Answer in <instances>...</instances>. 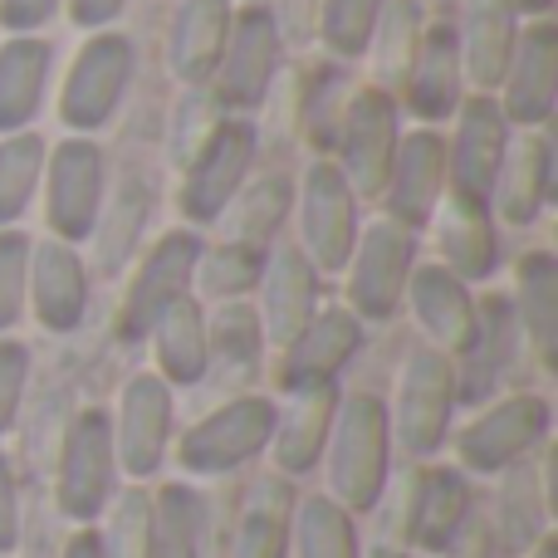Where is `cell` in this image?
Here are the masks:
<instances>
[{
	"instance_id": "cell-3",
	"label": "cell",
	"mask_w": 558,
	"mask_h": 558,
	"mask_svg": "<svg viewBox=\"0 0 558 558\" xmlns=\"http://www.w3.org/2000/svg\"><path fill=\"white\" fill-rule=\"evenodd\" d=\"M416 270V235L407 226L387 221H363L357 226L353 255L343 265V308L357 318V324H392L402 314V294L407 279Z\"/></svg>"
},
{
	"instance_id": "cell-39",
	"label": "cell",
	"mask_w": 558,
	"mask_h": 558,
	"mask_svg": "<svg viewBox=\"0 0 558 558\" xmlns=\"http://www.w3.org/2000/svg\"><path fill=\"white\" fill-rule=\"evenodd\" d=\"M426 29V15H422V0H387L383 5V20H377V35L367 45V59H373V84L387 88L397 98L407 78V64L416 54V39Z\"/></svg>"
},
{
	"instance_id": "cell-9",
	"label": "cell",
	"mask_w": 558,
	"mask_h": 558,
	"mask_svg": "<svg viewBox=\"0 0 558 558\" xmlns=\"http://www.w3.org/2000/svg\"><path fill=\"white\" fill-rule=\"evenodd\" d=\"M39 196H45V231L54 235V241L84 245L88 235H94V221L108 196L104 147H98L94 137H59L45 153Z\"/></svg>"
},
{
	"instance_id": "cell-22",
	"label": "cell",
	"mask_w": 558,
	"mask_h": 558,
	"mask_svg": "<svg viewBox=\"0 0 558 558\" xmlns=\"http://www.w3.org/2000/svg\"><path fill=\"white\" fill-rule=\"evenodd\" d=\"M554 202V143L544 133H514L505 147V162L485 196L495 226L530 231Z\"/></svg>"
},
{
	"instance_id": "cell-41",
	"label": "cell",
	"mask_w": 558,
	"mask_h": 558,
	"mask_svg": "<svg viewBox=\"0 0 558 558\" xmlns=\"http://www.w3.org/2000/svg\"><path fill=\"white\" fill-rule=\"evenodd\" d=\"M45 153L49 143L29 128V133L0 137V231L20 226L29 202L39 196V177H45Z\"/></svg>"
},
{
	"instance_id": "cell-30",
	"label": "cell",
	"mask_w": 558,
	"mask_h": 558,
	"mask_svg": "<svg viewBox=\"0 0 558 558\" xmlns=\"http://www.w3.org/2000/svg\"><path fill=\"white\" fill-rule=\"evenodd\" d=\"M49 69H54V45L39 35H5L0 45V137L29 133L45 113Z\"/></svg>"
},
{
	"instance_id": "cell-33",
	"label": "cell",
	"mask_w": 558,
	"mask_h": 558,
	"mask_svg": "<svg viewBox=\"0 0 558 558\" xmlns=\"http://www.w3.org/2000/svg\"><path fill=\"white\" fill-rule=\"evenodd\" d=\"M153 348L157 377L167 387H196L206 377V304L196 294L177 299L143 338Z\"/></svg>"
},
{
	"instance_id": "cell-12",
	"label": "cell",
	"mask_w": 558,
	"mask_h": 558,
	"mask_svg": "<svg viewBox=\"0 0 558 558\" xmlns=\"http://www.w3.org/2000/svg\"><path fill=\"white\" fill-rule=\"evenodd\" d=\"M118 485V456H113V426L104 407H88L69 422L64 446H59V481L54 500L59 514L74 524H94L113 505Z\"/></svg>"
},
{
	"instance_id": "cell-10",
	"label": "cell",
	"mask_w": 558,
	"mask_h": 558,
	"mask_svg": "<svg viewBox=\"0 0 558 558\" xmlns=\"http://www.w3.org/2000/svg\"><path fill=\"white\" fill-rule=\"evenodd\" d=\"M279 407L260 392L226 397L216 412H206L196 426H186L177 441V465L186 475H231L260 451H270Z\"/></svg>"
},
{
	"instance_id": "cell-28",
	"label": "cell",
	"mask_w": 558,
	"mask_h": 558,
	"mask_svg": "<svg viewBox=\"0 0 558 558\" xmlns=\"http://www.w3.org/2000/svg\"><path fill=\"white\" fill-rule=\"evenodd\" d=\"M231 0H182L167 29V74L182 88H206L216 74V59L231 35Z\"/></svg>"
},
{
	"instance_id": "cell-29",
	"label": "cell",
	"mask_w": 558,
	"mask_h": 558,
	"mask_svg": "<svg viewBox=\"0 0 558 558\" xmlns=\"http://www.w3.org/2000/svg\"><path fill=\"white\" fill-rule=\"evenodd\" d=\"M514 39H520V15L505 0H465L456 45H461V69L471 94H495L505 84Z\"/></svg>"
},
{
	"instance_id": "cell-43",
	"label": "cell",
	"mask_w": 558,
	"mask_h": 558,
	"mask_svg": "<svg viewBox=\"0 0 558 558\" xmlns=\"http://www.w3.org/2000/svg\"><path fill=\"white\" fill-rule=\"evenodd\" d=\"M226 118L231 113L221 108V98H216L211 88H182L172 118H167V157H172L177 172H182V167L192 162L216 133H221Z\"/></svg>"
},
{
	"instance_id": "cell-18",
	"label": "cell",
	"mask_w": 558,
	"mask_h": 558,
	"mask_svg": "<svg viewBox=\"0 0 558 558\" xmlns=\"http://www.w3.org/2000/svg\"><path fill=\"white\" fill-rule=\"evenodd\" d=\"M446 196V137L441 128H402L392 153V172L377 196L387 221L407 226V231H426Z\"/></svg>"
},
{
	"instance_id": "cell-32",
	"label": "cell",
	"mask_w": 558,
	"mask_h": 558,
	"mask_svg": "<svg viewBox=\"0 0 558 558\" xmlns=\"http://www.w3.org/2000/svg\"><path fill=\"white\" fill-rule=\"evenodd\" d=\"M147 216H153V192H147L143 177H133V182H123L118 192L104 196V211H98L94 221V235H88V270L118 279L128 275V265L137 260V251H143V231H147Z\"/></svg>"
},
{
	"instance_id": "cell-44",
	"label": "cell",
	"mask_w": 558,
	"mask_h": 558,
	"mask_svg": "<svg viewBox=\"0 0 558 558\" xmlns=\"http://www.w3.org/2000/svg\"><path fill=\"white\" fill-rule=\"evenodd\" d=\"M338 74H343L338 64L314 69L304 84V98H299V113H294L299 133L308 137V147H314L318 157H328V147H333L338 113H343V98H348V88H338Z\"/></svg>"
},
{
	"instance_id": "cell-1",
	"label": "cell",
	"mask_w": 558,
	"mask_h": 558,
	"mask_svg": "<svg viewBox=\"0 0 558 558\" xmlns=\"http://www.w3.org/2000/svg\"><path fill=\"white\" fill-rule=\"evenodd\" d=\"M324 465H328V500H338L348 514H363L383 500L387 471H392V426H387L383 397L373 392L338 397Z\"/></svg>"
},
{
	"instance_id": "cell-5",
	"label": "cell",
	"mask_w": 558,
	"mask_h": 558,
	"mask_svg": "<svg viewBox=\"0 0 558 558\" xmlns=\"http://www.w3.org/2000/svg\"><path fill=\"white\" fill-rule=\"evenodd\" d=\"M357 196L333 167V157H314L294 182V245L324 279H338L357 241Z\"/></svg>"
},
{
	"instance_id": "cell-4",
	"label": "cell",
	"mask_w": 558,
	"mask_h": 558,
	"mask_svg": "<svg viewBox=\"0 0 558 558\" xmlns=\"http://www.w3.org/2000/svg\"><path fill=\"white\" fill-rule=\"evenodd\" d=\"M397 137H402V108H397V98L377 84L348 88L328 157H333V167L343 172V182L353 186L357 202H377V196H383L387 172H392Z\"/></svg>"
},
{
	"instance_id": "cell-31",
	"label": "cell",
	"mask_w": 558,
	"mask_h": 558,
	"mask_svg": "<svg viewBox=\"0 0 558 558\" xmlns=\"http://www.w3.org/2000/svg\"><path fill=\"white\" fill-rule=\"evenodd\" d=\"M333 412H338V387L284 392V412H275V436H270L279 475H304L324 461L328 432H333Z\"/></svg>"
},
{
	"instance_id": "cell-15",
	"label": "cell",
	"mask_w": 558,
	"mask_h": 558,
	"mask_svg": "<svg viewBox=\"0 0 558 558\" xmlns=\"http://www.w3.org/2000/svg\"><path fill=\"white\" fill-rule=\"evenodd\" d=\"M544 432H549V402L534 392H510L456 436V456L471 475H500L520 465L544 441Z\"/></svg>"
},
{
	"instance_id": "cell-37",
	"label": "cell",
	"mask_w": 558,
	"mask_h": 558,
	"mask_svg": "<svg viewBox=\"0 0 558 558\" xmlns=\"http://www.w3.org/2000/svg\"><path fill=\"white\" fill-rule=\"evenodd\" d=\"M265 255L260 245L245 241H202V255H196V275H192V294L202 304H235V299H251L255 284L265 275Z\"/></svg>"
},
{
	"instance_id": "cell-42",
	"label": "cell",
	"mask_w": 558,
	"mask_h": 558,
	"mask_svg": "<svg viewBox=\"0 0 558 558\" xmlns=\"http://www.w3.org/2000/svg\"><path fill=\"white\" fill-rule=\"evenodd\" d=\"M289 539H294L299 558H357L353 514L338 500H328V495H314V500L299 505L294 524H289Z\"/></svg>"
},
{
	"instance_id": "cell-26",
	"label": "cell",
	"mask_w": 558,
	"mask_h": 558,
	"mask_svg": "<svg viewBox=\"0 0 558 558\" xmlns=\"http://www.w3.org/2000/svg\"><path fill=\"white\" fill-rule=\"evenodd\" d=\"M265 348L270 343H265L260 314H255L251 299L211 304V314H206V377H211L226 397L251 392V383L260 377Z\"/></svg>"
},
{
	"instance_id": "cell-16",
	"label": "cell",
	"mask_w": 558,
	"mask_h": 558,
	"mask_svg": "<svg viewBox=\"0 0 558 558\" xmlns=\"http://www.w3.org/2000/svg\"><path fill=\"white\" fill-rule=\"evenodd\" d=\"M495 104H500L505 123L514 133H544L549 128V118L558 108V25L554 20L520 25L505 84L495 88Z\"/></svg>"
},
{
	"instance_id": "cell-11",
	"label": "cell",
	"mask_w": 558,
	"mask_h": 558,
	"mask_svg": "<svg viewBox=\"0 0 558 558\" xmlns=\"http://www.w3.org/2000/svg\"><path fill=\"white\" fill-rule=\"evenodd\" d=\"M202 231H162L133 265H128V284H123V304H118V338L123 343H143L147 328L192 294V275H196V255H202Z\"/></svg>"
},
{
	"instance_id": "cell-20",
	"label": "cell",
	"mask_w": 558,
	"mask_h": 558,
	"mask_svg": "<svg viewBox=\"0 0 558 558\" xmlns=\"http://www.w3.org/2000/svg\"><path fill=\"white\" fill-rule=\"evenodd\" d=\"M172 387L157 373L128 377L123 397H118V416H108L118 471L133 475V481H147V475L162 471L167 441H172Z\"/></svg>"
},
{
	"instance_id": "cell-23",
	"label": "cell",
	"mask_w": 558,
	"mask_h": 558,
	"mask_svg": "<svg viewBox=\"0 0 558 558\" xmlns=\"http://www.w3.org/2000/svg\"><path fill=\"white\" fill-rule=\"evenodd\" d=\"M426 231L436 235V265L451 270L456 279H465L471 289L500 270V226H495L485 202L446 192Z\"/></svg>"
},
{
	"instance_id": "cell-51",
	"label": "cell",
	"mask_w": 558,
	"mask_h": 558,
	"mask_svg": "<svg viewBox=\"0 0 558 558\" xmlns=\"http://www.w3.org/2000/svg\"><path fill=\"white\" fill-rule=\"evenodd\" d=\"M64 558H108V554H104V539H98L94 530H78L74 539L64 544Z\"/></svg>"
},
{
	"instance_id": "cell-14",
	"label": "cell",
	"mask_w": 558,
	"mask_h": 558,
	"mask_svg": "<svg viewBox=\"0 0 558 558\" xmlns=\"http://www.w3.org/2000/svg\"><path fill=\"white\" fill-rule=\"evenodd\" d=\"M441 137H446V192L485 202L495 186V172L505 162V147L514 137L495 94H465L461 108L451 113V133Z\"/></svg>"
},
{
	"instance_id": "cell-53",
	"label": "cell",
	"mask_w": 558,
	"mask_h": 558,
	"mask_svg": "<svg viewBox=\"0 0 558 558\" xmlns=\"http://www.w3.org/2000/svg\"><path fill=\"white\" fill-rule=\"evenodd\" d=\"M422 5H436V0H422Z\"/></svg>"
},
{
	"instance_id": "cell-48",
	"label": "cell",
	"mask_w": 558,
	"mask_h": 558,
	"mask_svg": "<svg viewBox=\"0 0 558 558\" xmlns=\"http://www.w3.org/2000/svg\"><path fill=\"white\" fill-rule=\"evenodd\" d=\"M64 10V0H0V29L5 35H39Z\"/></svg>"
},
{
	"instance_id": "cell-8",
	"label": "cell",
	"mask_w": 558,
	"mask_h": 558,
	"mask_svg": "<svg viewBox=\"0 0 558 558\" xmlns=\"http://www.w3.org/2000/svg\"><path fill=\"white\" fill-rule=\"evenodd\" d=\"M456 373L451 357L436 353V348L416 343L412 353L397 367V402L387 412V426H392V441H402L407 456L426 461L446 446L451 436V412H456Z\"/></svg>"
},
{
	"instance_id": "cell-34",
	"label": "cell",
	"mask_w": 558,
	"mask_h": 558,
	"mask_svg": "<svg viewBox=\"0 0 558 558\" xmlns=\"http://www.w3.org/2000/svg\"><path fill=\"white\" fill-rule=\"evenodd\" d=\"M514 318H520L524 348L554 367L558 357V260L549 251H524L514 265Z\"/></svg>"
},
{
	"instance_id": "cell-38",
	"label": "cell",
	"mask_w": 558,
	"mask_h": 558,
	"mask_svg": "<svg viewBox=\"0 0 558 558\" xmlns=\"http://www.w3.org/2000/svg\"><path fill=\"white\" fill-rule=\"evenodd\" d=\"M289 554V485L255 481L231 534V558H284Z\"/></svg>"
},
{
	"instance_id": "cell-2",
	"label": "cell",
	"mask_w": 558,
	"mask_h": 558,
	"mask_svg": "<svg viewBox=\"0 0 558 558\" xmlns=\"http://www.w3.org/2000/svg\"><path fill=\"white\" fill-rule=\"evenodd\" d=\"M137 78V45L118 29H98L69 59L64 84L54 98V118L69 137H94L118 118L128 88Z\"/></svg>"
},
{
	"instance_id": "cell-50",
	"label": "cell",
	"mask_w": 558,
	"mask_h": 558,
	"mask_svg": "<svg viewBox=\"0 0 558 558\" xmlns=\"http://www.w3.org/2000/svg\"><path fill=\"white\" fill-rule=\"evenodd\" d=\"M123 10H128V0H64L69 25L88 29V35H98V29H113Z\"/></svg>"
},
{
	"instance_id": "cell-35",
	"label": "cell",
	"mask_w": 558,
	"mask_h": 558,
	"mask_svg": "<svg viewBox=\"0 0 558 558\" xmlns=\"http://www.w3.org/2000/svg\"><path fill=\"white\" fill-rule=\"evenodd\" d=\"M289 216H294V177L265 172L255 182H245L241 196L226 206V216L216 221V235L270 251V245H279V231H284Z\"/></svg>"
},
{
	"instance_id": "cell-21",
	"label": "cell",
	"mask_w": 558,
	"mask_h": 558,
	"mask_svg": "<svg viewBox=\"0 0 558 558\" xmlns=\"http://www.w3.org/2000/svg\"><path fill=\"white\" fill-rule=\"evenodd\" d=\"M363 348V324L343 304H318V314L279 348L275 383L279 392H304V387H338L343 367Z\"/></svg>"
},
{
	"instance_id": "cell-47",
	"label": "cell",
	"mask_w": 558,
	"mask_h": 558,
	"mask_svg": "<svg viewBox=\"0 0 558 558\" xmlns=\"http://www.w3.org/2000/svg\"><path fill=\"white\" fill-rule=\"evenodd\" d=\"M29 387V348L15 333H0V436L15 426Z\"/></svg>"
},
{
	"instance_id": "cell-45",
	"label": "cell",
	"mask_w": 558,
	"mask_h": 558,
	"mask_svg": "<svg viewBox=\"0 0 558 558\" xmlns=\"http://www.w3.org/2000/svg\"><path fill=\"white\" fill-rule=\"evenodd\" d=\"M98 539L108 558H153V500L143 490H128L108 520V534Z\"/></svg>"
},
{
	"instance_id": "cell-17",
	"label": "cell",
	"mask_w": 558,
	"mask_h": 558,
	"mask_svg": "<svg viewBox=\"0 0 558 558\" xmlns=\"http://www.w3.org/2000/svg\"><path fill=\"white\" fill-rule=\"evenodd\" d=\"M88 299H94V270L84 260V245L54 235L29 245L25 314H35L45 333H78L88 318Z\"/></svg>"
},
{
	"instance_id": "cell-36",
	"label": "cell",
	"mask_w": 558,
	"mask_h": 558,
	"mask_svg": "<svg viewBox=\"0 0 558 558\" xmlns=\"http://www.w3.org/2000/svg\"><path fill=\"white\" fill-rule=\"evenodd\" d=\"M211 534V500L196 485H162L153 495V558H202Z\"/></svg>"
},
{
	"instance_id": "cell-13",
	"label": "cell",
	"mask_w": 558,
	"mask_h": 558,
	"mask_svg": "<svg viewBox=\"0 0 558 558\" xmlns=\"http://www.w3.org/2000/svg\"><path fill=\"white\" fill-rule=\"evenodd\" d=\"M520 353H524V333H520L510 294H475V328L461 353L451 357L456 402H465V407L490 402L510 383Z\"/></svg>"
},
{
	"instance_id": "cell-40",
	"label": "cell",
	"mask_w": 558,
	"mask_h": 558,
	"mask_svg": "<svg viewBox=\"0 0 558 558\" xmlns=\"http://www.w3.org/2000/svg\"><path fill=\"white\" fill-rule=\"evenodd\" d=\"M387 0H314V39L333 64H353L367 54Z\"/></svg>"
},
{
	"instance_id": "cell-54",
	"label": "cell",
	"mask_w": 558,
	"mask_h": 558,
	"mask_svg": "<svg viewBox=\"0 0 558 558\" xmlns=\"http://www.w3.org/2000/svg\"><path fill=\"white\" fill-rule=\"evenodd\" d=\"M392 558H407V554H392Z\"/></svg>"
},
{
	"instance_id": "cell-49",
	"label": "cell",
	"mask_w": 558,
	"mask_h": 558,
	"mask_svg": "<svg viewBox=\"0 0 558 558\" xmlns=\"http://www.w3.org/2000/svg\"><path fill=\"white\" fill-rule=\"evenodd\" d=\"M20 544V485L10 456H0V554H10Z\"/></svg>"
},
{
	"instance_id": "cell-52",
	"label": "cell",
	"mask_w": 558,
	"mask_h": 558,
	"mask_svg": "<svg viewBox=\"0 0 558 558\" xmlns=\"http://www.w3.org/2000/svg\"><path fill=\"white\" fill-rule=\"evenodd\" d=\"M505 5H510L520 20H549L554 0H505Z\"/></svg>"
},
{
	"instance_id": "cell-6",
	"label": "cell",
	"mask_w": 558,
	"mask_h": 558,
	"mask_svg": "<svg viewBox=\"0 0 558 558\" xmlns=\"http://www.w3.org/2000/svg\"><path fill=\"white\" fill-rule=\"evenodd\" d=\"M279 64H284V35H279V15L270 5H245L231 15V35L216 59L211 94L231 118H251L270 104L279 84Z\"/></svg>"
},
{
	"instance_id": "cell-25",
	"label": "cell",
	"mask_w": 558,
	"mask_h": 558,
	"mask_svg": "<svg viewBox=\"0 0 558 558\" xmlns=\"http://www.w3.org/2000/svg\"><path fill=\"white\" fill-rule=\"evenodd\" d=\"M255 314H260L265 343L284 348L308 318L318 314V294H324V275L299 255V245H270L265 255V275L255 284Z\"/></svg>"
},
{
	"instance_id": "cell-46",
	"label": "cell",
	"mask_w": 558,
	"mask_h": 558,
	"mask_svg": "<svg viewBox=\"0 0 558 558\" xmlns=\"http://www.w3.org/2000/svg\"><path fill=\"white\" fill-rule=\"evenodd\" d=\"M29 235L20 226L0 231V333L25 318V284H29Z\"/></svg>"
},
{
	"instance_id": "cell-24",
	"label": "cell",
	"mask_w": 558,
	"mask_h": 558,
	"mask_svg": "<svg viewBox=\"0 0 558 558\" xmlns=\"http://www.w3.org/2000/svg\"><path fill=\"white\" fill-rule=\"evenodd\" d=\"M402 308L422 328L426 348H436L446 357L461 353L475 328V289L465 279H456L451 270H441L436 260H416L412 279H407Z\"/></svg>"
},
{
	"instance_id": "cell-7",
	"label": "cell",
	"mask_w": 558,
	"mask_h": 558,
	"mask_svg": "<svg viewBox=\"0 0 558 558\" xmlns=\"http://www.w3.org/2000/svg\"><path fill=\"white\" fill-rule=\"evenodd\" d=\"M255 157H260V133L251 118H226L221 133L182 167V186H177V211H182L186 231H211L226 216V206L241 196L251 182Z\"/></svg>"
},
{
	"instance_id": "cell-19",
	"label": "cell",
	"mask_w": 558,
	"mask_h": 558,
	"mask_svg": "<svg viewBox=\"0 0 558 558\" xmlns=\"http://www.w3.org/2000/svg\"><path fill=\"white\" fill-rule=\"evenodd\" d=\"M465 88V69H461V45H456V25L446 20H426L416 54L407 64V78L397 88V108L402 118H416V128H441L451 123V113L461 108Z\"/></svg>"
},
{
	"instance_id": "cell-27",
	"label": "cell",
	"mask_w": 558,
	"mask_h": 558,
	"mask_svg": "<svg viewBox=\"0 0 558 558\" xmlns=\"http://www.w3.org/2000/svg\"><path fill=\"white\" fill-rule=\"evenodd\" d=\"M465 520H471V485H465L461 471L451 465H436V471H422L412 481V495H407V514H402V539L412 549L441 554L461 539Z\"/></svg>"
}]
</instances>
